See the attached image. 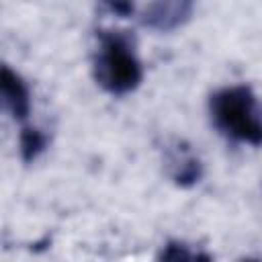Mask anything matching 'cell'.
<instances>
[{"instance_id":"6da1fadb","label":"cell","mask_w":262,"mask_h":262,"mask_svg":"<svg viewBox=\"0 0 262 262\" xmlns=\"http://www.w3.org/2000/svg\"><path fill=\"white\" fill-rule=\"evenodd\" d=\"M98 49L92 61L96 84L113 94L125 96L139 88L143 66L135 51V41L127 31H98Z\"/></svg>"},{"instance_id":"7a4b0ae2","label":"cell","mask_w":262,"mask_h":262,"mask_svg":"<svg viewBox=\"0 0 262 262\" xmlns=\"http://www.w3.org/2000/svg\"><path fill=\"white\" fill-rule=\"evenodd\" d=\"M209 115L215 129L227 139L262 145V108L250 86L235 84L215 90L209 98Z\"/></svg>"},{"instance_id":"3957f363","label":"cell","mask_w":262,"mask_h":262,"mask_svg":"<svg viewBox=\"0 0 262 262\" xmlns=\"http://www.w3.org/2000/svg\"><path fill=\"white\" fill-rule=\"evenodd\" d=\"M192 10L194 0H149L141 12V23L151 31L170 33L186 25Z\"/></svg>"},{"instance_id":"277c9868","label":"cell","mask_w":262,"mask_h":262,"mask_svg":"<svg viewBox=\"0 0 262 262\" xmlns=\"http://www.w3.org/2000/svg\"><path fill=\"white\" fill-rule=\"evenodd\" d=\"M166 168L172 182L180 188H190L203 178V162L184 141H174L166 149Z\"/></svg>"},{"instance_id":"5b68a950","label":"cell","mask_w":262,"mask_h":262,"mask_svg":"<svg viewBox=\"0 0 262 262\" xmlns=\"http://www.w3.org/2000/svg\"><path fill=\"white\" fill-rule=\"evenodd\" d=\"M0 90L6 111L12 115L14 121L25 123L31 115V90L23 76L8 66L0 70Z\"/></svg>"},{"instance_id":"8992f818","label":"cell","mask_w":262,"mask_h":262,"mask_svg":"<svg viewBox=\"0 0 262 262\" xmlns=\"http://www.w3.org/2000/svg\"><path fill=\"white\" fill-rule=\"evenodd\" d=\"M49 145V135L45 131H41L39 127L33 125H25L18 133V154L20 160L25 164L35 162Z\"/></svg>"},{"instance_id":"52a82bcc","label":"cell","mask_w":262,"mask_h":262,"mask_svg":"<svg viewBox=\"0 0 262 262\" xmlns=\"http://www.w3.org/2000/svg\"><path fill=\"white\" fill-rule=\"evenodd\" d=\"M160 260H211L209 254L205 252H199V250H192V246L184 244V242H168L166 246H162L160 254H158Z\"/></svg>"},{"instance_id":"ba28073f","label":"cell","mask_w":262,"mask_h":262,"mask_svg":"<svg viewBox=\"0 0 262 262\" xmlns=\"http://www.w3.org/2000/svg\"><path fill=\"white\" fill-rule=\"evenodd\" d=\"M111 12H115L117 16H131L133 14V0H100Z\"/></svg>"}]
</instances>
